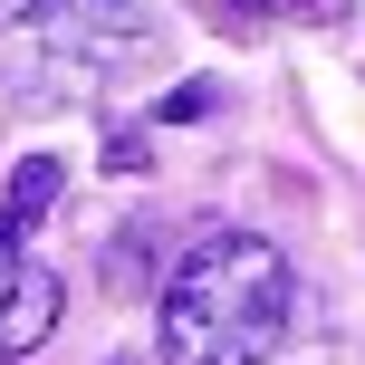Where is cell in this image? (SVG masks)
<instances>
[{"label":"cell","instance_id":"5","mask_svg":"<svg viewBox=\"0 0 365 365\" xmlns=\"http://www.w3.org/2000/svg\"><path fill=\"white\" fill-rule=\"evenodd\" d=\"M250 19H298V29H327V19H346L356 0H240Z\"/></svg>","mask_w":365,"mask_h":365},{"label":"cell","instance_id":"1","mask_svg":"<svg viewBox=\"0 0 365 365\" xmlns=\"http://www.w3.org/2000/svg\"><path fill=\"white\" fill-rule=\"evenodd\" d=\"M298 279L279 259V240L259 231H202L182 240V259L154 289V356L164 365H269L289 336Z\"/></svg>","mask_w":365,"mask_h":365},{"label":"cell","instance_id":"4","mask_svg":"<svg viewBox=\"0 0 365 365\" xmlns=\"http://www.w3.org/2000/svg\"><path fill=\"white\" fill-rule=\"evenodd\" d=\"M58 154H29V164L10 173V202H0V221H10V231H29V221H48V202H58Z\"/></svg>","mask_w":365,"mask_h":365},{"label":"cell","instance_id":"3","mask_svg":"<svg viewBox=\"0 0 365 365\" xmlns=\"http://www.w3.org/2000/svg\"><path fill=\"white\" fill-rule=\"evenodd\" d=\"M58 336V279L19 250V231L0 221V356H38Z\"/></svg>","mask_w":365,"mask_h":365},{"label":"cell","instance_id":"6","mask_svg":"<svg viewBox=\"0 0 365 365\" xmlns=\"http://www.w3.org/2000/svg\"><path fill=\"white\" fill-rule=\"evenodd\" d=\"M154 115H164V125H182V115H212V87H173Z\"/></svg>","mask_w":365,"mask_h":365},{"label":"cell","instance_id":"2","mask_svg":"<svg viewBox=\"0 0 365 365\" xmlns=\"http://www.w3.org/2000/svg\"><path fill=\"white\" fill-rule=\"evenodd\" d=\"M19 19L58 58H115L145 38V0H19Z\"/></svg>","mask_w":365,"mask_h":365}]
</instances>
